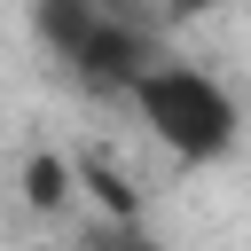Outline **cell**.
Masks as SVG:
<instances>
[{
  "label": "cell",
  "mask_w": 251,
  "mask_h": 251,
  "mask_svg": "<svg viewBox=\"0 0 251 251\" xmlns=\"http://www.w3.org/2000/svg\"><path fill=\"white\" fill-rule=\"evenodd\" d=\"M133 110H141V126L173 149V157H188V165H212V157H227L235 149V133H243V118H235V94L212 78V71H196V63H149L133 86Z\"/></svg>",
  "instance_id": "obj_1"
},
{
  "label": "cell",
  "mask_w": 251,
  "mask_h": 251,
  "mask_svg": "<svg viewBox=\"0 0 251 251\" xmlns=\"http://www.w3.org/2000/svg\"><path fill=\"white\" fill-rule=\"evenodd\" d=\"M102 16H118V8H102V0H31V31H39V47L63 55V63L86 55V39L102 31Z\"/></svg>",
  "instance_id": "obj_2"
},
{
  "label": "cell",
  "mask_w": 251,
  "mask_h": 251,
  "mask_svg": "<svg viewBox=\"0 0 251 251\" xmlns=\"http://www.w3.org/2000/svg\"><path fill=\"white\" fill-rule=\"evenodd\" d=\"M31 251H55V243H31Z\"/></svg>",
  "instance_id": "obj_6"
},
{
  "label": "cell",
  "mask_w": 251,
  "mask_h": 251,
  "mask_svg": "<svg viewBox=\"0 0 251 251\" xmlns=\"http://www.w3.org/2000/svg\"><path fill=\"white\" fill-rule=\"evenodd\" d=\"M180 16H212V8H227V0H173Z\"/></svg>",
  "instance_id": "obj_5"
},
{
  "label": "cell",
  "mask_w": 251,
  "mask_h": 251,
  "mask_svg": "<svg viewBox=\"0 0 251 251\" xmlns=\"http://www.w3.org/2000/svg\"><path fill=\"white\" fill-rule=\"evenodd\" d=\"M71 188H78V173H71L55 149H39V157L24 165V204H31V212H63V204H71Z\"/></svg>",
  "instance_id": "obj_3"
},
{
  "label": "cell",
  "mask_w": 251,
  "mask_h": 251,
  "mask_svg": "<svg viewBox=\"0 0 251 251\" xmlns=\"http://www.w3.org/2000/svg\"><path fill=\"white\" fill-rule=\"evenodd\" d=\"M86 180H94V196H102V212H118V220H133V188L110 173V165H86Z\"/></svg>",
  "instance_id": "obj_4"
}]
</instances>
